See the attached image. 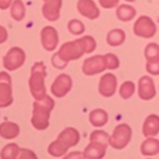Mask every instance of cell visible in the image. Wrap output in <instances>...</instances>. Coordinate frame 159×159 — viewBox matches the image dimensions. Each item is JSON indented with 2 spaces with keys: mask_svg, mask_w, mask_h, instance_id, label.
<instances>
[{
  "mask_svg": "<svg viewBox=\"0 0 159 159\" xmlns=\"http://www.w3.org/2000/svg\"><path fill=\"white\" fill-rule=\"evenodd\" d=\"M96 48V42L92 36H82L81 39L73 42H66L61 45L60 50L52 56V64L56 69H64L69 64V61L77 60L84 53L93 52Z\"/></svg>",
  "mask_w": 159,
  "mask_h": 159,
  "instance_id": "6da1fadb",
  "label": "cell"
},
{
  "mask_svg": "<svg viewBox=\"0 0 159 159\" xmlns=\"http://www.w3.org/2000/svg\"><path fill=\"white\" fill-rule=\"evenodd\" d=\"M11 2H13V0H0V8H2V10H7L11 6Z\"/></svg>",
  "mask_w": 159,
  "mask_h": 159,
  "instance_id": "836d02e7",
  "label": "cell"
},
{
  "mask_svg": "<svg viewBox=\"0 0 159 159\" xmlns=\"http://www.w3.org/2000/svg\"><path fill=\"white\" fill-rule=\"evenodd\" d=\"M116 16H117V18L120 20V21H124V22L131 21L135 17V8L129 4H121V6H119L117 10H116Z\"/></svg>",
  "mask_w": 159,
  "mask_h": 159,
  "instance_id": "7402d4cb",
  "label": "cell"
},
{
  "mask_svg": "<svg viewBox=\"0 0 159 159\" xmlns=\"http://www.w3.org/2000/svg\"><path fill=\"white\" fill-rule=\"evenodd\" d=\"M10 7H11V10H10L11 17H13L16 21H21V20L25 17V6L21 0L13 2V4H11Z\"/></svg>",
  "mask_w": 159,
  "mask_h": 159,
  "instance_id": "603a6c76",
  "label": "cell"
},
{
  "mask_svg": "<svg viewBox=\"0 0 159 159\" xmlns=\"http://www.w3.org/2000/svg\"><path fill=\"white\" fill-rule=\"evenodd\" d=\"M131 127L126 123H121L119 126L115 127L113 130V134L110 135L109 140V145L115 149H123L129 145V143L131 141Z\"/></svg>",
  "mask_w": 159,
  "mask_h": 159,
  "instance_id": "5b68a950",
  "label": "cell"
},
{
  "mask_svg": "<svg viewBox=\"0 0 159 159\" xmlns=\"http://www.w3.org/2000/svg\"><path fill=\"white\" fill-rule=\"evenodd\" d=\"M7 36H8L7 30H6L4 27H2V25H0V43H4V42L7 41Z\"/></svg>",
  "mask_w": 159,
  "mask_h": 159,
  "instance_id": "d6a6232c",
  "label": "cell"
},
{
  "mask_svg": "<svg viewBox=\"0 0 159 159\" xmlns=\"http://www.w3.org/2000/svg\"><path fill=\"white\" fill-rule=\"evenodd\" d=\"M144 55H145L147 61L159 60V45H157V43H149V45H147Z\"/></svg>",
  "mask_w": 159,
  "mask_h": 159,
  "instance_id": "484cf974",
  "label": "cell"
},
{
  "mask_svg": "<svg viewBox=\"0 0 159 159\" xmlns=\"http://www.w3.org/2000/svg\"><path fill=\"white\" fill-rule=\"evenodd\" d=\"M18 134H20L18 124L13 123V121H3L0 124V137L4 138V140H14Z\"/></svg>",
  "mask_w": 159,
  "mask_h": 159,
  "instance_id": "ac0fdd59",
  "label": "cell"
},
{
  "mask_svg": "<svg viewBox=\"0 0 159 159\" xmlns=\"http://www.w3.org/2000/svg\"><path fill=\"white\" fill-rule=\"evenodd\" d=\"M126 2H135V0H126Z\"/></svg>",
  "mask_w": 159,
  "mask_h": 159,
  "instance_id": "e575fe53",
  "label": "cell"
},
{
  "mask_svg": "<svg viewBox=\"0 0 159 159\" xmlns=\"http://www.w3.org/2000/svg\"><path fill=\"white\" fill-rule=\"evenodd\" d=\"M73 87V80L69 74H60L57 75V78L53 81L52 84V93L56 96V98H63Z\"/></svg>",
  "mask_w": 159,
  "mask_h": 159,
  "instance_id": "30bf717a",
  "label": "cell"
},
{
  "mask_svg": "<svg viewBox=\"0 0 159 159\" xmlns=\"http://www.w3.org/2000/svg\"><path fill=\"white\" fill-rule=\"evenodd\" d=\"M116 88H117V78L115 74H103L99 81V93L105 98H110L115 95Z\"/></svg>",
  "mask_w": 159,
  "mask_h": 159,
  "instance_id": "8fae6325",
  "label": "cell"
},
{
  "mask_svg": "<svg viewBox=\"0 0 159 159\" xmlns=\"http://www.w3.org/2000/svg\"><path fill=\"white\" fill-rule=\"evenodd\" d=\"M89 123L95 127H102L107 123V113L103 109H95L89 113Z\"/></svg>",
  "mask_w": 159,
  "mask_h": 159,
  "instance_id": "44dd1931",
  "label": "cell"
},
{
  "mask_svg": "<svg viewBox=\"0 0 159 159\" xmlns=\"http://www.w3.org/2000/svg\"><path fill=\"white\" fill-rule=\"evenodd\" d=\"M41 41L42 46L48 50V52H53L59 43V35L57 31L53 27H45L41 31Z\"/></svg>",
  "mask_w": 159,
  "mask_h": 159,
  "instance_id": "4fadbf2b",
  "label": "cell"
},
{
  "mask_svg": "<svg viewBox=\"0 0 159 159\" xmlns=\"http://www.w3.org/2000/svg\"><path fill=\"white\" fill-rule=\"evenodd\" d=\"M106 41H107V45H110V46H120L126 41V34H124L123 30L116 28V30H112L107 34Z\"/></svg>",
  "mask_w": 159,
  "mask_h": 159,
  "instance_id": "ffe728a7",
  "label": "cell"
},
{
  "mask_svg": "<svg viewBox=\"0 0 159 159\" xmlns=\"http://www.w3.org/2000/svg\"><path fill=\"white\" fill-rule=\"evenodd\" d=\"M119 92H120V96L123 99H130L135 92V84L133 81H124Z\"/></svg>",
  "mask_w": 159,
  "mask_h": 159,
  "instance_id": "d4e9b609",
  "label": "cell"
},
{
  "mask_svg": "<svg viewBox=\"0 0 159 159\" xmlns=\"http://www.w3.org/2000/svg\"><path fill=\"white\" fill-rule=\"evenodd\" d=\"M45 6L42 7V14L49 21H56L60 17V8H61V0H43Z\"/></svg>",
  "mask_w": 159,
  "mask_h": 159,
  "instance_id": "5bb4252c",
  "label": "cell"
},
{
  "mask_svg": "<svg viewBox=\"0 0 159 159\" xmlns=\"http://www.w3.org/2000/svg\"><path fill=\"white\" fill-rule=\"evenodd\" d=\"M105 61H106V69L107 70H116L120 66V61H119V57L113 53H107L105 55Z\"/></svg>",
  "mask_w": 159,
  "mask_h": 159,
  "instance_id": "f1b7e54d",
  "label": "cell"
},
{
  "mask_svg": "<svg viewBox=\"0 0 159 159\" xmlns=\"http://www.w3.org/2000/svg\"><path fill=\"white\" fill-rule=\"evenodd\" d=\"M134 34L140 38H152L157 34V25L148 16H141L134 24Z\"/></svg>",
  "mask_w": 159,
  "mask_h": 159,
  "instance_id": "52a82bcc",
  "label": "cell"
},
{
  "mask_svg": "<svg viewBox=\"0 0 159 159\" xmlns=\"http://www.w3.org/2000/svg\"><path fill=\"white\" fill-rule=\"evenodd\" d=\"M13 103L11 78L6 71H0V107H7Z\"/></svg>",
  "mask_w": 159,
  "mask_h": 159,
  "instance_id": "ba28073f",
  "label": "cell"
},
{
  "mask_svg": "<svg viewBox=\"0 0 159 159\" xmlns=\"http://www.w3.org/2000/svg\"><path fill=\"white\" fill-rule=\"evenodd\" d=\"M143 133L145 137H155L159 133V116L149 115L147 116L143 126Z\"/></svg>",
  "mask_w": 159,
  "mask_h": 159,
  "instance_id": "e0dca14e",
  "label": "cell"
},
{
  "mask_svg": "<svg viewBox=\"0 0 159 159\" xmlns=\"http://www.w3.org/2000/svg\"><path fill=\"white\" fill-rule=\"evenodd\" d=\"M155 93H157V89H155L154 80L149 75L141 77L138 81V96L144 101H151V99H154Z\"/></svg>",
  "mask_w": 159,
  "mask_h": 159,
  "instance_id": "7c38bea8",
  "label": "cell"
},
{
  "mask_svg": "<svg viewBox=\"0 0 159 159\" xmlns=\"http://www.w3.org/2000/svg\"><path fill=\"white\" fill-rule=\"evenodd\" d=\"M159 152V140L152 137H147V140L141 144V154L144 157H154Z\"/></svg>",
  "mask_w": 159,
  "mask_h": 159,
  "instance_id": "d6986e66",
  "label": "cell"
},
{
  "mask_svg": "<svg viewBox=\"0 0 159 159\" xmlns=\"http://www.w3.org/2000/svg\"><path fill=\"white\" fill-rule=\"evenodd\" d=\"M80 143V134L73 127H67L59 134L57 140L53 141L48 148V152L50 154V157L60 158L63 155H66V152L69 151V148L77 145Z\"/></svg>",
  "mask_w": 159,
  "mask_h": 159,
  "instance_id": "7a4b0ae2",
  "label": "cell"
},
{
  "mask_svg": "<svg viewBox=\"0 0 159 159\" xmlns=\"http://www.w3.org/2000/svg\"><path fill=\"white\" fill-rule=\"evenodd\" d=\"M25 61V52L21 49V48H11L7 52V55L3 57V66H4L6 70H10V71H14V70L20 69V67L24 64Z\"/></svg>",
  "mask_w": 159,
  "mask_h": 159,
  "instance_id": "8992f818",
  "label": "cell"
},
{
  "mask_svg": "<svg viewBox=\"0 0 159 159\" xmlns=\"http://www.w3.org/2000/svg\"><path fill=\"white\" fill-rule=\"evenodd\" d=\"M20 151H21V148L17 144H8L2 149L0 157L2 159H16L20 157Z\"/></svg>",
  "mask_w": 159,
  "mask_h": 159,
  "instance_id": "cb8c5ba5",
  "label": "cell"
},
{
  "mask_svg": "<svg viewBox=\"0 0 159 159\" xmlns=\"http://www.w3.org/2000/svg\"><path fill=\"white\" fill-rule=\"evenodd\" d=\"M105 70H106V61H105V56L101 55L87 59L82 64V73L85 75H95Z\"/></svg>",
  "mask_w": 159,
  "mask_h": 159,
  "instance_id": "9c48e42d",
  "label": "cell"
},
{
  "mask_svg": "<svg viewBox=\"0 0 159 159\" xmlns=\"http://www.w3.org/2000/svg\"><path fill=\"white\" fill-rule=\"evenodd\" d=\"M99 4L103 8H113L119 4V0H99Z\"/></svg>",
  "mask_w": 159,
  "mask_h": 159,
  "instance_id": "4dcf8cb0",
  "label": "cell"
},
{
  "mask_svg": "<svg viewBox=\"0 0 159 159\" xmlns=\"http://www.w3.org/2000/svg\"><path fill=\"white\" fill-rule=\"evenodd\" d=\"M67 28H69V31L71 34H74V35H81L85 31L84 24H82L80 20H71V21L69 22V25H67Z\"/></svg>",
  "mask_w": 159,
  "mask_h": 159,
  "instance_id": "83f0119b",
  "label": "cell"
},
{
  "mask_svg": "<svg viewBox=\"0 0 159 159\" xmlns=\"http://www.w3.org/2000/svg\"><path fill=\"white\" fill-rule=\"evenodd\" d=\"M147 71L149 74H154V75H159V60H154V61H147V66H145Z\"/></svg>",
  "mask_w": 159,
  "mask_h": 159,
  "instance_id": "f546056e",
  "label": "cell"
},
{
  "mask_svg": "<svg viewBox=\"0 0 159 159\" xmlns=\"http://www.w3.org/2000/svg\"><path fill=\"white\" fill-rule=\"evenodd\" d=\"M18 158H36V155L32 151H30V149H21Z\"/></svg>",
  "mask_w": 159,
  "mask_h": 159,
  "instance_id": "1f68e13d",
  "label": "cell"
},
{
  "mask_svg": "<svg viewBox=\"0 0 159 159\" xmlns=\"http://www.w3.org/2000/svg\"><path fill=\"white\" fill-rule=\"evenodd\" d=\"M55 107V101L45 95L42 99H35L31 123L36 130H46L49 127V116Z\"/></svg>",
  "mask_w": 159,
  "mask_h": 159,
  "instance_id": "3957f363",
  "label": "cell"
},
{
  "mask_svg": "<svg viewBox=\"0 0 159 159\" xmlns=\"http://www.w3.org/2000/svg\"><path fill=\"white\" fill-rule=\"evenodd\" d=\"M77 10L81 16L87 17L89 20H95L99 17V8L96 7L93 0H78L77 3Z\"/></svg>",
  "mask_w": 159,
  "mask_h": 159,
  "instance_id": "9a60e30c",
  "label": "cell"
},
{
  "mask_svg": "<svg viewBox=\"0 0 159 159\" xmlns=\"http://www.w3.org/2000/svg\"><path fill=\"white\" fill-rule=\"evenodd\" d=\"M45 78H46V67L42 61H36L31 69L30 77V91L35 99H42L46 95Z\"/></svg>",
  "mask_w": 159,
  "mask_h": 159,
  "instance_id": "277c9868",
  "label": "cell"
},
{
  "mask_svg": "<svg viewBox=\"0 0 159 159\" xmlns=\"http://www.w3.org/2000/svg\"><path fill=\"white\" fill-rule=\"evenodd\" d=\"M106 147L107 145H105V144L96 143V141H91L89 145H87V148H85L82 157L87 159H101L106 154Z\"/></svg>",
  "mask_w": 159,
  "mask_h": 159,
  "instance_id": "2e32d148",
  "label": "cell"
},
{
  "mask_svg": "<svg viewBox=\"0 0 159 159\" xmlns=\"http://www.w3.org/2000/svg\"><path fill=\"white\" fill-rule=\"evenodd\" d=\"M91 141H96V143H101V144H105V145H109V140H110V135L107 133L102 131V130H96L91 134L89 137Z\"/></svg>",
  "mask_w": 159,
  "mask_h": 159,
  "instance_id": "4316f807",
  "label": "cell"
}]
</instances>
